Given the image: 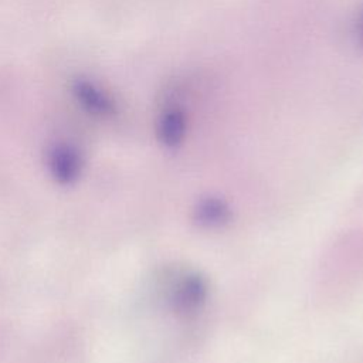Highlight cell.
<instances>
[{
    "label": "cell",
    "instance_id": "obj_2",
    "mask_svg": "<svg viewBox=\"0 0 363 363\" xmlns=\"http://www.w3.org/2000/svg\"><path fill=\"white\" fill-rule=\"evenodd\" d=\"M47 166L57 183L64 186L72 184L82 173V153L78 146L69 140H55L48 146Z\"/></svg>",
    "mask_w": 363,
    "mask_h": 363
},
{
    "label": "cell",
    "instance_id": "obj_4",
    "mask_svg": "<svg viewBox=\"0 0 363 363\" xmlns=\"http://www.w3.org/2000/svg\"><path fill=\"white\" fill-rule=\"evenodd\" d=\"M187 133V116L177 105H166L156 121V135L166 147L182 145Z\"/></svg>",
    "mask_w": 363,
    "mask_h": 363
},
{
    "label": "cell",
    "instance_id": "obj_6",
    "mask_svg": "<svg viewBox=\"0 0 363 363\" xmlns=\"http://www.w3.org/2000/svg\"><path fill=\"white\" fill-rule=\"evenodd\" d=\"M357 31H359V35H360V40L363 43V10L360 11L359 14V20H357Z\"/></svg>",
    "mask_w": 363,
    "mask_h": 363
},
{
    "label": "cell",
    "instance_id": "obj_3",
    "mask_svg": "<svg viewBox=\"0 0 363 363\" xmlns=\"http://www.w3.org/2000/svg\"><path fill=\"white\" fill-rule=\"evenodd\" d=\"M208 295L207 281L197 272L183 275L172 288L170 302L176 312L187 315L200 311Z\"/></svg>",
    "mask_w": 363,
    "mask_h": 363
},
{
    "label": "cell",
    "instance_id": "obj_1",
    "mask_svg": "<svg viewBox=\"0 0 363 363\" xmlns=\"http://www.w3.org/2000/svg\"><path fill=\"white\" fill-rule=\"evenodd\" d=\"M69 94L77 106L89 116L106 119L118 113V102L105 86L86 75H77L69 82Z\"/></svg>",
    "mask_w": 363,
    "mask_h": 363
},
{
    "label": "cell",
    "instance_id": "obj_5",
    "mask_svg": "<svg viewBox=\"0 0 363 363\" xmlns=\"http://www.w3.org/2000/svg\"><path fill=\"white\" fill-rule=\"evenodd\" d=\"M231 216L233 211L228 203L213 196L201 199L193 210L194 221L206 228H220L230 223Z\"/></svg>",
    "mask_w": 363,
    "mask_h": 363
}]
</instances>
